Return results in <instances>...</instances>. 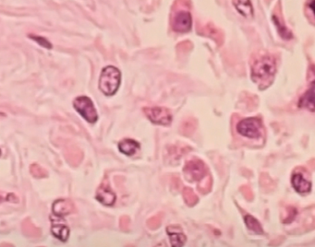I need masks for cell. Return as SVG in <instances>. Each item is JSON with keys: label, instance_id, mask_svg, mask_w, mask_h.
<instances>
[{"label": "cell", "instance_id": "obj_8", "mask_svg": "<svg viewBox=\"0 0 315 247\" xmlns=\"http://www.w3.org/2000/svg\"><path fill=\"white\" fill-rule=\"evenodd\" d=\"M95 199L105 206H113L116 202V194L114 191L111 189L110 185L108 184L107 180L105 179L103 183L100 184L98 189L96 191Z\"/></svg>", "mask_w": 315, "mask_h": 247}, {"label": "cell", "instance_id": "obj_6", "mask_svg": "<svg viewBox=\"0 0 315 247\" xmlns=\"http://www.w3.org/2000/svg\"><path fill=\"white\" fill-rule=\"evenodd\" d=\"M192 19L189 11H179L172 13L171 17V27L175 32H187L191 28Z\"/></svg>", "mask_w": 315, "mask_h": 247}, {"label": "cell", "instance_id": "obj_23", "mask_svg": "<svg viewBox=\"0 0 315 247\" xmlns=\"http://www.w3.org/2000/svg\"><path fill=\"white\" fill-rule=\"evenodd\" d=\"M29 37L32 38V40L36 41L38 43H40L44 47L48 48V49H51V48H52V44H51L48 39L45 38V37L39 36V35H35V34H30Z\"/></svg>", "mask_w": 315, "mask_h": 247}, {"label": "cell", "instance_id": "obj_19", "mask_svg": "<svg viewBox=\"0 0 315 247\" xmlns=\"http://www.w3.org/2000/svg\"><path fill=\"white\" fill-rule=\"evenodd\" d=\"M164 213L163 212H159L156 215L152 216L147 221V227L152 230H158L159 227L161 226L162 222H163Z\"/></svg>", "mask_w": 315, "mask_h": 247}, {"label": "cell", "instance_id": "obj_14", "mask_svg": "<svg viewBox=\"0 0 315 247\" xmlns=\"http://www.w3.org/2000/svg\"><path fill=\"white\" fill-rule=\"evenodd\" d=\"M140 147L141 146L139 142L131 139V138H124L119 143V150L121 151V153L128 156H132L136 154L138 151L140 150Z\"/></svg>", "mask_w": 315, "mask_h": 247}, {"label": "cell", "instance_id": "obj_9", "mask_svg": "<svg viewBox=\"0 0 315 247\" xmlns=\"http://www.w3.org/2000/svg\"><path fill=\"white\" fill-rule=\"evenodd\" d=\"M171 247H183L187 242V236L179 225H169L166 229Z\"/></svg>", "mask_w": 315, "mask_h": 247}, {"label": "cell", "instance_id": "obj_27", "mask_svg": "<svg viewBox=\"0 0 315 247\" xmlns=\"http://www.w3.org/2000/svg\"><path fill=\"white\" fill-rule=\"evenodd\" d=\"M127 247H134V246H133V245H131V244H130V245H128V246Z\"/></svg>", "mask_w": 315, "mask_h": 247}, {"label": "cell", "instance_id": "obj_20", "mask_svg": "<svg viewBox=\"0 0 315 247\" xmlns=\"http://www.w3.org/2000/svg\"><path fill=\"white\" fill-rule=\"evenodd\" d=\"M30 172H31L32 176L35 178H47L48 176V171L46 169L43 168L42 166H40L37 163H32L31 167H30Z\"/></svg>", "mask_w": 315, "mask_h": 247}, {"label": "cell", "instance_id": "obj_22", "mask_svg": "<svg viewBox=\"0 0 315 247\" xmlns=\"http://www.w3.org/2000/svg\"><path fill=\"white\" fill-rule=\"evenodd\" d=\"M184 200L186 201V203L189 206L194 205V202L196 201V197L193 192L190 190V188H184L183 190Z\"/></svg>", "mask_w": 315, "mask_h": 247}, {"label": "cell", "instance_id": "obj_18", "mask_svg": "<svg viewBox=\"0 0 315 247\" xmlns=\"http://www.w3.org/2000/svg\"><path fill=\"white\" fill-rule=\"evenodd\" d=\"M273 20L275 26H277V29L279 31V34L283 37L284 39H287V40L290 39L292 37V33L286 27V25H284L283 22L280 21L278 17L273 16Z\"/></svg>", "mask_w": 315, "mask_h": 247}, {"label": "cell", "instance_id": "obj_10", "mask_svg": "<svg viewBox=\"0 0 315 247\" xmlns=\"http://www.w3.org/2000/svg\"><path fill=\"white\" fill-rule=\"evenodd\" d=\"M299 107L310 112H315V81H313L310 84L309 89L300 96Z\"/></svg>", "mask_w": 315, "mask_h": 247}, {"label": "cell", "instance_id": "obj_25", "mask_svg": "<svg viewBox=\"0 0 315 247\" xmlns=\"http://www.w3.org/2000/svg\"><path fill=\"white\" fill-rule=\"evenodd\" d=\"M309 8H310L311 11L313 12V14H314L315 16V1H311L309 3Z\"/></svg>", "mask_w": 315, "mask_h": 247}, {"label": "cell", "instance_id": "obj_15", "mask_svg": "<svg viewBox=\"0 0 315 247\" xmlns=\"http://www.w3.org/2000/svg\"><path fill=\"white\" fill-rule=\"evenodd\" d=\"M234 7L237 11H239L242 16L245 18H252L253 17V8L252 3L250 1H233Z\"/></svg>", "mask_w": 315, "mask_h": 247}, {"label": "cell", "instance_id": "obj_7", "mask_svg": "<svg viewBox=\"0 0 315 247\" xmlns=\"http://www.w3.org/2000/svg\"><path fill=\"white\" fill-rule=\"evenodd\" d=\"M183 172L188 180L197 181L205 175V164L200 160H190L185 164Z\"/></svg>", "mask_w": 315, "mask_h": 247}, {"label": "cell", "instance_id": "obj_4", "mask_svg": "<svg viewBox=\"0 0 315 247\" xmlns=\"http://www.w3.org/2000/svg\"><path fill=\"white\" fill-rule=\"evenodd\" d=\"M75 109L79 112L84 119L89 123L94 124L98 119V115L95 109L94 103L86 96L77 97L73 102Z\"/></svg>", "mask_w": 315, "mask_h": 247}, {"label": "cell", "instance_id": "obj_5", "mask_svg": "<svg viewBox=\"0 0 315 247\" xmlns=\"http://www.w3.org/2000/svg\"><path fill=\"white\" fill-rule=\"evenodd\" d=\"M143 113L153 123L162 126H169L172 122V114L166 107H144Z\"/></svg>", "mask_w": 315, "mask_h": 247}, {"label": "cell", "instance_id": "obj_2", "mask_svg": "<svg viewBox=\"0 0 315 247\" xmlns=\"http://www.w3.org/2000/svg\"><path fill=\"white\" fill-rule=\"evenodd\" d=\"M121 74L116 67L108 66L102 70L100 76L99 89L107 96L114 95L120 88Z\"/></svg>", "mask_w": 315, "mask_h": 247}, {"label": "cell", "instance_id": "obj_12", "mask_svg": "<svg viewBox=\"0 0 315 247\" xmlns=\"http://www.w3.org/2000/svg\"><path fill=\"white\" fill-rule=\"evenodd\" d=\"M291 184L295 191L299 194L309 193L311 189V183L307 178H305L303 174L296 173L291 177Z\"/></svg>", "mask_w": 315, "mask_h": 247}, {"label": "cell", "instance_id": "obj_1", "mask_svg": "<svg viewBox=\"0 0 315 247\" xmlns=\"http://www.w3.org/2000/svg\"><path fill=\"white\" fill-rule=\"evenodd\" d=\"M277 72V65L273 58L266 56L256 59L252 66V81L261 88L271 84Z\"/></svg>", "mask_w": 315, "mask_h": 247}, {"label": "cell", "instance_id": "obj_21", "mask_svg": "<svg viewBox=\"0 0 315 247\" xmlns=\"http://www.w3.org/2000/svg\"><path fill=\"white\" fill-rule=\"evenodd\" d=\"M245 222H246L247 226L252 231H255L257 233H262L263 232V229H262L260 222L255 218H253L252 216H246L245 217Z\"/></svg>", "mask_w": 315, "mask_h": 247}, {"label": "cell", "instance_id": "obj_13", "mask_svg": "<svg viewBox=\"0 0 315 247\" xmlns=\"http://www.w3.org/2000/svg\"><path fill=\"white\" fill-rule=\"evenodd\" d=\"M65 158L71 166H78L80 163H82L83 161V157H84V154L83 152L80 150L79 147L71 145V146H68L66 151H65Z\"/></svg>", "mask_w": 315, "mask_h": 247}, {"label": "cell", "instance_id": "obj_17", "mask_svg": "<svg viewBox=\"0 0 315 247\" xmlns=\"http://www.w3.org/2000/svg\"><path fill=\"white\" fill-rule=\"evenodd\" d=\"M22 231L30 237H38L41 234V231L39 228H37L30 219H26L22 222Z\"/></svg>", "mask_w": 315, "mask_h": 247}, {"label": "cell", "instance_id": "obj_16", "mask_svg": "<svg viewBox=\"0 0 315 247\" xmlns=\"http://www.w3.org/2000/svg\"><path fill=\"white\" fill-rule=\"evenodd\" d=\"M51 231L53 235L61 242H66L69 236V229L65 224H53Z\"/></svg>", "mask_w": 315, "mask_h": 247}, {"label": "cell", "instance_id": "obj_3", "mask_svg": "<svg viewBox=\"0 0 315 247\" xmlns=\"http://www.w3.org/2000/svg\"><path fill=\"white\" fill-rule=\"evenodd\" d=\"M237 131L242 137L257 138L262 134V122L255 117L245 118L238 123Z\"/></svg>", "mask_w": 315, "mask_h": 247}, {"label": "cell", "instance_id": "obj_11", "mask_svg": "<svg viewBox=\"0 0 315 247\" xmlns=\"http://www.w3.org/2000/svg\"><path fill=\"white\" fill-rule=\"evenodd\" d=\"M53 213L58 217H64L75 211V205L70 200H58L54 202Z\"/></svg>", "mask_w": 315, "mask_h": 247}, {"label": "cell", "instance_id": "obj_26", "mask_svg": "<svg viewBox=\"0 0 315 247\" xmlns=\"http://www.w3.org/2000/svg\"><path fill=\"white\" fill-rule=\"evenodd\" d=\"M153 247H168V244L165 241H162V242H158V244Z\"/></svg>", "mask_w": 315, "mask_h": 247}, {"label": "cell", "instance_id": "obj_24", "mask_svg": "<svg viewBox=\"0 0 315 247\" xmlns=\"http://www.w3.org/2000/svg\"><path fill=\"white\" fill-rule=\"evenodd\" d=\"M120 226L122 231H128L131 226V220L128 216H122L120 221Z\"/></svg>", "mask_w": 315, "mask_h": 247}]
</instances>
